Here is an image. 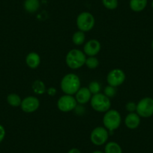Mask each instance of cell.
I'll return each mask as SVG.
<instances>
[{
	"instance_id": "6da1fadb",
	"label": "cell",
	"mask_w": 153,
	"mask_h": 153,
	"mask_svg": "<svg viewBox=\"0 0 153 153\" xmlns=\"http://www.w3.org/2000/svg\"><path fill=\"white\" fill-rule=\"evenodd\" d=\"M62 91L65 95H74L81 87V83L79 76L74 73L65 75L60 83Z\"/></svg>"
},
{
	"instance_id": "7a4b0ae2",
	"label": "cell",
	"mask_w": 153,
	"mask_h": 153,
	"mask_svg": "<svg viewBox=\"0 0 153 153\" xmlns=\"http://www.w3.org/2000/svg\"><path fill=\"white\" fill-rule=\"evenodd\" d=\"M86 56L82 51L78 49H72L67 53L65 62L71 69H78L85 65Z\"/></svg>"
},
{
	"instance_id": "3957f363",
	"label": "cell",
	"mask_w": 153,
	"mask_h": 153,
	"mask_svg": "<svg viewBox=\"0 0 153 153\" xmlns=\"http://www.w3.org/2000/svg\"><path fill=\"white\" fill-rule=\"evenodd\" d=\"M122 123V117L117 110H109L104 113L103 124L109 131H113L119 128Z\"/></svg>"
},
{
	"instance_id": "277c9868",
	"label": "cell",
	"mask_w": 153,
	"mask_h": 153,
	"mask_svg": "<svg viewBox=\"0 0 153 153\" xmlns=\"http://www.w3.org/2000/svg\"><path fill=\"white\" fill-rule=\"evenodd\" d=\"M90 104L94 110L99 113H106L111 107V101L104 94L98 93L92 95L90 100Z\"/></svg>"
},
{
	"instance_id": "5b68a950",
	"label": "cell",
	"mask_w": 153,
	"mask_h": 153,
	"mask_svg": "<svg viewBox=\"0 0 153 153\" xmlns=\"http://www.w3.org/2000/svg\"><path fill=\"white\" fill-rule=\"evenodd\" d=\"M76 23L79 30L83 32H89L95 26V19L91 13L83 11L77 16Z\"/></svg>"
},
{
	"instance_id": "8992f818",
	"label": "cell",
	"mask_w": 153,
	"mask_h": 153,
	"mask_svg": "<svg viewBox=\"0 0 153 153\" xmlns=\"http://www.w3.org/2000/svg\"><path fill=\"white\" fill-rule=\"evenodd\" d=\"M136 113L143 118H149L153 115V98L146 97L137 104Z\"/></svg>"
},
{
	"instance_id": "52a82bcc",
	"label": "cell",
	"mask_w": 153,
	"mask_h": 153,
	"mask_svg": "<svg viewBox=\"0 0 153 153\" xmlns=\"http://www.w3.org/2000/svg\"><path fill=\"white\" fill-rule=\"evenodd\" d=\"M109 131L106 128L98 126L92 131L90 134L91 142L95 146H102L107 143L109 138Z\"/></svg>"
},
{
	"instance_id": "ba28073f",
	"label": "cell",
	"mask_w": 153,
	"mask_h": 153,
	"mask_svg": "<svg viewBox=\"0 0 153 153\" xmlns=\"http://www.w3.org/2000/svg\"><path fill=\"white\" fill-rule=\"evenodd\" d=\"M77 102L74 95H65L60 97L57 101V107L59 110L64 113L72 111L76 109Z\"/></svg>"
},
{
	"instance_id": "9c48e42d",
	"label": "cell",
	"mask_w": 153,
	"mask_h": 153,
	"mask_svg": "<svg viewBox=\"0 0 153 153\" xmlns=\"http://www.w3.org/2000/svg\"><path fill=\"white\" fill-rule=\"evenodd\" d=\"M126 79V75L122 69L115 68L110 71L107 76V82L108 85L117 87L123 84Z\"/></svg>"
},
{
	"instance_id": "30bf717a",
	"label": "cell",
	"mask_w": 153,
	"mask_h": 153,
	"mask_svg": "<svg viewBox=\"0 0 153 153\" xmlns=\"http://www.w3.org/2000/svg\"><path fill=\"white\" fill-rule=\"evenodd\" d=\"M40 107V101L35 96H28L22 100L20 108L26 113H32L36 111Z\"/></svg>"
},
{
	"instance_id": "8fae6325",
	"label": "cell",
	"mask_w": 153,
	"mask_h": 153,
	"mask_svg": "<svg viewBox=\"0 0 153 153\" xmlns=\"http://www.w3.org/2000/svg\"><path fill=\"white\" fill-rule=\"evenodd\" d=\"M101 45L97 39H91L85 44L83 53L88 56H95L101 51Z\"/></svg>"
},
{
	"instance_id": "7c38bea8",
	"label": "cell",
	"mask_w": 153,
	"mask_h": 153,
	"mask_svg": "<svg viewBox=\"0 0 153 153\" xmlns=\"http://www.w3.org/2000/svg\"><path fill=\"white\" fill-rule=\"evenodd\" d=\"M74 95L76 102L80 104H85L90 101L92 96L88 87H80Z\"/></svg>"
},
{
	"instance_id": "4fadbf2b",
	"label": "cell",
	"mask_w": 153,
	"mask_h": 153,
	"mask_svg": "<svg viewBox=\"0 0 153 153\" xmlns=\"http://www.w3.org/2000/svg\"><path fill=\"white\" fill-rule=\"evenodd\" d=\"M125 124L129 129H136L140 124V117L134 112L129 113L125 119Z\"/></svg>"
},
{
	"instance_id": "5bb4252c",
	"label": "cell",
	"mask_w": 153,
	"mask_h": 153,
	"mask_svg": "<svg viewBox=\"0 0 153 153\" xmlns=\"http://www.w3.org/2000/svg\"><path fill=\"white\" fill-rule=\"evenodd\" d=\"M41 56L39 54L35 52H31L26 56V63L28 67L32 69H35L40 65L41 64Z\"/></svg>"
},
{
	"instance_id": "9a60e30c",
	"label": "cell",
	"mask_w": 153,
	"mask_h": 153,
	"mask_svg": "<svg viewBox=\"0 0 153 153\" xmlns=\"http://www.w3.org/2000/svg\"><path fill=\"white\" fill-rule=\"evenodd\" d=\"M148 0H130L129 6L134 12H140L147 6Z\"/></svg>"
},
{
	"instance_id": "2e32d148",
	"label": "cell",
	"mask_w": 153,
	"mask_h": 153,
	"mask_svg": "<svg viewBox=\"0 0 153 153\" xmlns=\"http://www.w3.org/2000/svg\"><path fill=\"white\" fill-rule=\"evenodd\" d=\"M24 9L28 13H35L40 8L39 0H25L23 3Z\"/></svg>"
},
{
	"instance_id": "e0dca14e",
	"label": "cell",
	"mask_w": 153,
	"mask_h": 153,
	"mask_svg": "<svg viewBox=\"0 0 153 153\" xmlns=\"http://www.w3.org/2000/svg\"><path fill=\"white\" fill-rule=\"evenodd\" d=\"M104 153H123L121 146L117 142L110 141L107 143L104 146Z\"/></svg>"
},
{
	"instance_id": "ac0fdd59",
	"label": "cell",
	"mask_w": 153,
	"mask_h": 153,
	"mask_svg": "<svg viewBox=\"0 0 153 153\" xmlns=\"http://www.w3.org/2000/svg\"><path fill=\"white\" fill-rule=\"evenodd\" d=\"M32 91L36 95H44L47 92V88L45 83L41 80H37L32 83Z\"/></svg>"
},
{
	"instance_id": "d6986e66",
	"label": "cell",
	"mask_w": 153,
	"mask_h": 153,
	"mask_svg": "<svg viewBox=\"0 0 153 153\" xmlns=\"http://www.w3.org/2000/svg\"><path fill=\"white\" fill-rule=\"evenodd\" d=\"M7 102L10 106L14 107H20L22 103V99L19 95L16 93H11L7 97Z\"/></svg>"
},
{
	"instance_id": "ffe728a7",
	"label": "cell",
	"mask_w": 153,
	"mask_h": 153,
	"mask_svg": "<svg viewBox=\"0 0 153 153\" xmlns=\"http://www.w3.org/2000/svg\"><path fill=\"white\" fill-rule=\"evenodd\" d=\"M85 40H86V36L84 32L80 30L75 32L72 36V42L75 45H83L85 42Z\"/></svg>"
},
{
	"instance_id": "44dd1931",
	"label": "cell",
	"mask_w": 153,
	"mask_h": 153,
	"mask_svg": "<svg viewBox=\"0 0 153 153\" xmlns=\"http://www.w3.org/2000/svg\"><path fill=\"white\" fill-rule=\"evenodd\" d=\"M85 65L89 69H95L99 65V60L95 56H89L86 58Z\"/></svg>"
},
{
	"instance_id": "7402d4cb",
	"label": "cell",
	"mask_w": 153,
	"mask_h": 153,
	"mask_svg": "<svg viewBox=\"0 0 153 153\" xmlns=\"http://www.w3.org/2000/svg\"><path fill=\"white\" fill-rule=\"evenodd\" d=\"M102 3L103 5L109 10L116 9L119 5L118 0H102Z\"/></svg>"
},
{
	"instance_id": "603a6c76",
	"label": "cell",
	"mask_w": 153,
	"mask_h": 153,
	"mask_svg": "<svg viewBox=\"0 0 153 153\" xmlns=\"http://www.w3.org/2000/svg\"><path fill=\"white\" fill-rule=\"evenodd\" d=\"M101 88V84L98 81H92L89 83V86H88V89H89L92 95H95V94L100 93Z\"/></svg>"
},
{
	"instance_id": "cb8c5ba5",
	"label": "cell",
	"mask_w": 153,
	"mask_h": 153,
	"mask_svg": "<svg viewBox=\"0 0 153 153\" xmlns=\"http://www.w3.org/2000/svg\"><path fill=\"white\" fill-rule=\"evenodd\" d=\"M117 87H113V86H110L108 85L107 86H106L104 89V94L106 95L107 97H108L109 98H113L117 94Z\"/></svg>"
},
{
	"instance_id": "d4e9b609",
	"label": "cell",
	"mask_w": 153,
	"mask_h": 153,
	"mask_svg": "<svg viewBox=\"0 0 153 153\" xmlns=\"http://www.w3.org/2000/svg\"><path fill=\"white\" fill-rule=\"evenodd\" d=\"M126 108L129 113H134L137 110V104L134 101H129L126 104Z\"/></svg>"
},
{
	"instance_id": "484cf974",
	"label": "cell",
	"mask_w": 153,
	"mask_h": 153,
	"mask_svg": "<svg viewBox=\"0 0 153 153\" xmlns=\"http://www.w3.org/2000/svg\"><path fill=\"white\" fill-rule=\"evenodd\" d=\"M5 137V129L2 125H0V143L3 141L4 138Z\"/></svg>"
},
{
	"instance_id": "4316f807",
	"label": "cell",
	"mask_w": 153,
	"mask_h": 153,
	"mask_svg": "<svg viewBox=\"0 0 153 153\" xmlns=\"http://www.w3.org/2000/svg\"><path fill=\"white\" fill-rule=\"evenodd\" d=\"M47 92L50 96H54L56 94L57 90L55 87H50L47 89Z\"/></svg>"
},
{
	"instance_id": "83f0119b",
	"label": "cell",
	"mask_w": 153,
	"mask_h": 153,
	"mask_svg": "<svg viewBox=\"0 0 153 153\" xmlns=\"http://www.w3.org/2000/svg\"><path fill=\"white\" fill-rule=\"evenodd\" d=\"M68 153H81V152H80V150L78 149L72 148L68 152Z\"/></svg>"
},
{
	"instance_id": "f1b7e54d",
	"label": "cell",
	"mask_w": 153,
	"mask_h": 153,
	"mask_svg": "<svg viewBox=\"0 0 153 153\" xmlns=\"http://www.w3.org/2000/svg\"><path fill=\"white\" fill-rule=\"evenodd\" d=\"M92 153H104V152L99 151V150H96V151H94V152H92Z\"/></svg>"
},
{
	"instance_id": "f546056e",
	"label": "cell",
	"mask_w": 153,
	"mask_h": 153,
	"mask_svg": "<svg viewBox=\"0 0 153 153\" xmlns=\"http://www.w3.org/2000/svg\"><path fill=\"white\" fill-rule=\"evenodd\" d=\"M152 50H153V40H152Z\"/></svg>"
},
{
	"instance_id": "4dcf8cb0",
	"label": "cell",
	"mask_w": 153,
	"mask_h": 153,
	"mask_svg": "<svg viewBox=\"0 0 153 153\" xmlns=\"http://www.w3.org/2000/svg\"><path fill=\"white\" fill-rule=\"evenodd\" d=\"M152 8H153V1H152Z\"/></svg>"
}]
</instances>
